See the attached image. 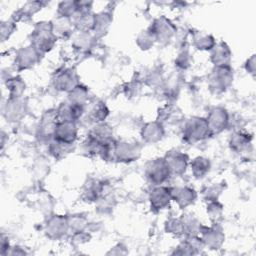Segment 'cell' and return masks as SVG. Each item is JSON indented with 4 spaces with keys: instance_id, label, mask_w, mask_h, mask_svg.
I'll return each mask as SVG.
<instances>
[{
    "instance_id": "cell-1",
    "label": "cell",
    "mask_w": 256,
    "mask_h": 256,
    "mask_svg": "<svg viewBox=\"0 0 256 256\" xmlns=\"http://www.w3.org/2000/svg\"><path fill=\"white\" fill-rule=\"evenodd\" d=\"M181 136L184 142L196 144L212 136L205 117L192 116L183 121L181 126Z\"/></svg>"
},
{
    "instance_id": "cell-2",
    "label": "cell",
    "mask_w": 256,
    "mask_h": 256,
    "mask_svg": "<svg viewBox=\"0 0 256 256\" xmlns=\"http://www.w3.org/2000/svg\"><path fill=\"white\" fill-rule=\"evenodd\" d=\"M57 41L58 39L53 33L51 21H40L36 23L30 34V44L43 55L50 52L55 47Z\"/></svg>"
},
{
    "instance_id": "cell-3",
    "label": "cell",
    "mask_w": 256,
    "mask_h": 256,
    "mask_svg": "<svg viewBox=\"0 0 256 256\" xmlns=\"http://www.w3.org/2000/svg\"><path fill=\"white\" fill-rule=\"evenodd\" d=\"M234 73L231 66L216 67L213 66L208 78V88L212 94L219 95L224 93L233 83Z\"/></svg>"
},
{
    "instance_id": "cell-4",
    "label": "cell",
    "mask_w": 256,
    "mask_h": 256,
    "mask_svg": "<svg viewBox=\"0 0 256 256\" xmlns=\"http://www.w3.org/2000/svg\"><path fill=\"white\" fill-rule=\"evenodd\" d=\"M112 161L119 163H131L139 159L142 145L139 142L127 140H115L112 146Z\"/></svg>"
},
{
    "instance_id": "cell-5",
    "label": "cell",
    "mask_w": 256,
    "mask_h": 256,
    "mask_svg": "<svg viewBox=\"0 0 256 256\" xmlns=\"http://www.w3.org/2000/svg\"><path fill=\"white\" fill-rule=\"evenodd\" d=\"M148 29L154 36L155 42L161 45H166L171 42L177 33V27L174 22L164 15L155 18Z\"/></svg>"
},
{
    "instance_id": "cell-6",
    "label": "cell",
    "mask_w": 256,
    "mask_h": 256,
    "mask_svg": "<svg viewBox=\"0 0 256 256\" xmlns=\"http://www.w3.org/2000/svg\"><path fill=\"white\" fill-rule=\"evenodd\" d=\"M144 174L146 179L153 186L164 185L172 176L164 157H158L150 160L145 166Z\"/></svg>"
},
{
    "instance_id": "cell-7",
    "label": "cell",
    "mask_w": 256,
    "mask_h": 256,
    "mask_svg": "<svg viewBox=\"0 0 256 256\" xmlns=\"http://www.w3.org/2000/svg\"><path fill=\"white\" fill-rule=\"evenodd\" d=\"M44 233L51 240H60L69 233L67 215H49L44 223Z\"/></svg>"
},
{
    "instance_id": "cell-8",
    "label": "cell",
    "mask_w": 256,
    "mask_h": 256,
    "mask_svg": "<svg viewBox=\"0 0 256 256\" xmlns=\"http://www.w3.org/2000/svg\"><path fill=\"white\" fill-rule=\"evenodd\" d=\"M42 56L43 54H41L32 44L21 47L16 51L14 57L15 69L17 71L31 69L40 62Z\"/></svg>"
},
{
    "instance_id": "cell-9",
    "label": "cell",
    "mask_w": 256,
    "mask_h": 256,
    "mask_svg": "<svg viewBox=\"0 0 256 256\" xmlns=\"http://www.w3.org/2000/svg\"><path fill=\"white\" fill-rule=\"evenodd\" d=\"M199 236L205 248L209 250H218L225 242V234L218 222L212 223L211 226L202 224Z\"/></svg>"
},
{
    "instance_id": "cell-10",
    "label": "cell",
    "mask_w": 256,
    "mask_h": 256,
    "mask_svg": "<svg viewBox=\"0 0 256 256\" xmlns=\"http://www.w3.org/2000/svg\"><path fill=\"white\" fill-rule=\"evenodd\" d=\"M205 118L212 136L222 133L230 125L229 112L222 106H214L210 108Z\"/></svg>"
},
{
    "instance_id": "cell-11",
    "label": "cell",
    "mask_w": 256,
    "mask_h": 256,
    "mask_svg": "<svg viewBox=\"0 0 256 256\" xmlns=\"http://www.w3.org/2000/svg\"><path fill=\"white\" fill-rule=\"evenodd\" d=\"M79 77L74 68L65 67L58 70L52 79L53 87L59 92L68 93L79 84Z\"/></svg>"
},
{
    "instance_id": "cell-12",
    "label": "cell",
    "mask_w": 256,
    "mask_h": 256,
    "mask_svg": "<svg viewBox=\"0 0 256 256\" xmlns=\"http://www.w3.org/2000/svg\"><path fill=\"white\" fill-rule=\"evenodd\" d=\"M148 200L150 208L154 213H159L166 209L171 201V191L170 187L165 185H156L150 190L148 195Z\"/></svg>"
},
{
    "instance_id": "cell-13",
    "label": "cell",
    "mask_w": 256,
    "mask_h": 256,
    "mask_svg": "<svg viewBox=\"0 0 256 256\" xmlns=\"http://www.w3.org/2000/svg\"><path fill=\"white\" fill-rule=\"evenodd\" d=\"M164 159L171 171L172 176H182L189 167V156L185 152L177 149L168 151Z\"/></svg>"
},
{
    "instance_id": "cell-14",
    "label": "cell",
    "mask_w": 256,
    "mask_h": 256,
    "mask_svg": "<svg viewBox=\"0 0 256 256\" xmlns=\"http://www.w3.org/2000/svg\"><path fill=\"white\" fill-rule=\"evenodd\" d=\"M78 122L75 121H58L52 139L66 143L75 144L78 139Z\"/></svg>"
},
{
    "instance_id": "cell-15",
    "label": "cell",
    "mask_w": 256,
    "mask_h": 256,
    "mask_svg": "<svg viewBox=\"0 0 256 256\" xmlns=\"http://www.w3.org/2000/svg\"><path fill=\"white\" fill-rule=\"evenodd\" d=\"M25 103L22 97H8L2 108L3 117L7 122L16 123L25 116Z\"/></svg>"
},
{
    "instance_id": "cell-16",
    "label": "cell",
    "mask_w": 256,
    "mask_h": 256,
    "mask_svg": "<svg viewBox=\"0 0 256 256\" xmlns=\"http://www.w3.org/2000/svg\"><path fill=\"white\" fill-rule=\"evenodd\" d=\"M172 201H174L180 209H185L193 205L197 199V192L190 186H173L170 187Z\"/></svg>"
},
{
    "instance_id": "cell-17",
    "label": "cell",
    "mask_w": 256,
    "mask_h": 256,
    "mask_svg": "<svg viewBox=\"0 0 256 256\" xmlns=\"http://www.w3.org/2000/svg\"><path fill=\"white\" fill-rule=\"evenodd\" d=\"M140 136L144 143L156 144L164 138L165 126L157 119L146 122L140 130Z\"/></svg>"
},
{
    "instance_id": "cell-18",
    "label": "cell",
    "mask_w": 256,
    "mask_h": 256,
    "mask_svg": "<svg viewBox=\"0 0 256 256\" xmlns=\"http://www.w3.org/2000/svg\"><path fill=\"white\" fill-rule=\"evenodd\" d=\"M109 113L107 104L100 99H90L85 109V115L92 124L105 122Z\"/></svg>"
},
{
    "instance_id": "cell-19",
    "label": "cell",
    "mask_w": 256,
    "mask_h": 256,
    "mask_svg": "<svg viewBox=\"0 0 256 256\" xmlns=\"http://www.w3.org/2000/svg\"><path fill=\"white\" fill-rule=\"evenodd\" d=\"M252 139L253 137L250 133L244 131H235L231 134L228 145L233 152L244 156L247 155L252 149Z\"/></svg>"
},
{
    "instance_id": "cell-20",
    "label": "cell",
    "mask_w": 256,
    "mask_h": 256,
    "mask_svg": "<svg viewBox=\"0 0 256 256\" xmlns=\"http://www.w3.org/2000/svg\"><path fill=\"white\" fill-rule=\"evenodd\" d=\"M58 122V117L56 114V109H50L41 116L38 129H37V135L40 137V139L45 141H50L53 137L55 126Z\"/></svg>"
},
{
    "instance_id": "cell-21",
    "label": "cell",
    "mask_w": 256,
    "mask_h": 256,
    "mask_svg": "<svg viewBox=\"0 0 256 256\" xmlns=\"http://www.w3.org/2000/svg\"><path fill=\"white\" fill-rule=\"evenodd\" d=\"M87 135H89L102 146L110 145L115 141L113 127L106 121L92 124Z\"/></svg>"
},
{
    "instance_id": "cell-22",
    "label": "cell",
    "mask_w": 256,
    "mask_h": 256,
    "mask_svg": "<svg viewBox=\"0 0 256 256\" xmlns=\"http://www.w3.org/2000/svg\"><path fill=\"white\" fill-rule=\"evenodd\" d=\"M105 184L100 179H89L81 190V199L86 203H96L104 195Z\"/></svg>"
},
{
    "instance_id": "cell-23",
    "label": "cell",
    "mask_w": 256,
    "mask_h": 256,
    "mask_svg": "<svg viewBox=\"0 0 256 256\" xmlns=\"http://www.w3.org/2000/svg\"><path fill=\"white\" fill-rule=\"evenodd\" d=\"M210 52V62L213 66L224 67L231 66L232 61V51L227 43L221 41L216 42L215 46L209 51Z\"/></svg>"
},
{
    "instance_id": "cell-24",
    "label": "cell",
    "mask_w": 256,
    "mask_h": 256,
    "mask_svg": "<svg viewBox=\"0 0 256 256\" xmlns=\"http://www.w3.org/2000/svg\"><path fill=\"white\" fill-rule=\"evenodd\" d=\"M55 109H56L58 121L78 122L85 115L86 107L75 105L68 101H65L60 103V105Z\"/></svg>"
},
{
    "instance_id": "cell-25",
    "label": "cell",
    "mask_w": 256,
    "mask_h": 256,
    "mask_svg": "<svg viewBox=\"0 0 256 256\" xmlns=\"http://www.w3.org/2000/svg\"><path fill=\"white\" fill-rule=\"evenodd\" d=\"M97 39L98 38L92 32H76L71 37V46L76 52L80 54H86L94 48Z\"/></svg>"
},
{
    "instance_id": "cell-26",
    "label": "cell",
    "mask_w": 256,
    "mask_h": 256,
    "mask_svg": "<svg viewBox=\"0 0 256 256\" xmlns=\"http://www.w3.org/2000/svg\"><path fill=\"white\" fill-rule=\"evenodd\" d=\"M53 33L57 37L58 40L69 39L73 36L75 29L73 26L72 19L62 16H56L54 19L51 20Z\"/></svg>"
},
{
    "instance_id": "cell-27",
    "label": "cell",
    "mask_w": 256,
    "mask_h": 256,
    "mask_svg": "<svg viewBox=\"0 0 256 256\" xmlns=\"http://www.w3.org/2000/svg\"><path fill=\"white\" fill-rule=\"evenodd\" d=\"M75 32L93 33L95 26V13L92 11L78 12L72 18Z\"/></svg>"
},
{
    "instance_id": "cell-28",
    "label": "cell",
    "mask_w": 256,
    "mask_h": 256,
    "mask_svg": "<svg viewBox=\"0 0 256 256\" xmlns=\"http://www.w3.org/2000/svg\"><path fill=\"white\" fill-rule=\"evenodd\" d=\"M46 2L42 1H29L26 2L22 7H20L17 11H15L12 15V19L16 22L27 20L31 17H33L36 13H38L44 6L46 5Z\"/></svg>"
},
{
    "instance_id": "cell-29",
    "label": "cell",
    "mask_w": 256,
    "mask_h": 256,
    "mask_svg": "<svg viewBox=\"0 0 256 256\" xmlns=\"http://www.w3.org/2000/svg\"><path fill=\"white\" fill-rule=\"evenodd\" d=\"M191 42L195 49L199 51H210L216 44L213 35L205 31H194L191 33Z\"/></svg>"
},
{
    "instance_id": "cell-30",
    "label": "cell",
    "mask_w": 256,
    "mask_h": 256,
    "mask_svg": "<svg viewBox=\"0 0 256 256\" xmlns=\"http://www.w3.org/2000/svg\"><path fill=\"white\" fill-rule=\"evenodd\" d=\"M113 21V15L111 11L108 10H102L98 13H95V26L93 30V34L100 38L103 35H105Z\"/></svg>"
},
{
    "instance_id": "cell-31",
    "label": "cell",
    "mask_w": 256,
    "mask_h": 256,
    "mask_svg": "<svg viewBox=\"0 0 256 256\" xmlns=\"http://www.w3.org/2000/svg\"><path fill=\"white\" fill-rule=\"evenodd\" d=\"M189 168L195 179H202L210 172L211 162L205 156H196L189 161Z\"/></svg>"
},
{
    "instance_id": "cell-32",
    "label": "cell",
    "mask_w": 256,
    "mask_h": 256,
    "mask_svg": "<svg viewBox=\"0 0 256 256\" xmlns=\"http://www.w3.org/2000/svg\"><path fill=\"white\" fill-rule=\"evenodd\" d=\"M74 149V144H66L55 139L47 142V150L49 154L56 160H61L70 154Z\"/></svg>"
},
{
    "instance_id": "cell-33",
    "label": "cell",
    "mask_w": 256,
    "mask_h": 256,
    "mask_svg": "<svg viewBox=\"0 0 256 256\" xmlns=\"http://www.w3.org/2000/svg\"><path fill=\"white\" fill-rule=\"evenodd\" d=\"M68 102L86 107L88 102L90 101L89 98V90L86 86L79 83L76 87H74L71 91L67 93V100Z\"/></svg>"
},
{
    "instance_id": "cell-34",
    "label": "cell",
    "mask_w": 256,
    "mask_h": 256,
    "mask_svg": "<svg viewBox=\"0 0 256 256\" xmlns=\"http://www.w3.org/2000/svg\"><path fill=\"white\" fill-rule=\"evenodd\" d=\"M5 87L8 92V97L18 98L22 97L26 84L20 76H9L5 80Z\"/></svg>"
},
{
    "instance_id": "cell-35",
    "label": "cell",
    "mask_w": 256,
    "mask_h": 256,
    "mask_svg": "<svg viewBox=\"0 0 256 256\" xmlns=\"http://www.w3.org/2000/svg\"><path fill=\"white\" fill-rule=\"evenodd\" d=\"M181 218L184 226V237L199 235L202 223L194 215L183 214L181 215Z\"/></svg>"
},
{
    "instance_id": "cell-36",
    "label": "cell",
    "mask_w": 256,
    "mask_h": 256,
    "mask_svg": "<svg viewBox=\"0 0 256 256\" xmlns=\"http://www.w3.org/2000/svg\"><path fill=\"white\" fill-rule=\"evenodd\" d=\"M68 218V224H69V232L75 233L80 231L88 230V227L90 225L88 219L83 214H71L67 215Z\"/></svg>"
},
{
    "instance_id": "cell-37",
    "label": "cell",
    "mask_w": 256,
    "mask_h": 256,
    "mask_svg": "<svg viewBox=\"0 0 256 256\" xmlns=\"http://www.w3.org/2000/svg\"><path fill=\"white\" fill-rule=\"evenodd\" d=\"M102 147V145L96 142L89 135H87L80 144L81 152L87 157H99Z\"/></svg>"
},
{
    "instance_id": "cell-38",
    "label": "cell",
    "mask_w": 256,
    "mask_h": 256,
    "mask_svg": "<svg viewBox=\"0 0 256 256\" xmlns=\"http://www.w3.org/2000/svg\"><path fill=\"white\" fill-rule=\"evenodd\" d=\"M164 229L168 234L176 237H184V226L181 216L169 218L164 224Z\"/></svg>"
},
{
    "instance_id": "cell-39",
    "label": "cell",
    "mask_w": 256,
    "mask_h": 256,
    "mask_svg": "<svg viewBox=\"0 0 256 256\" xmlns=\"http://www.w3.org/2000/svg\"><path fill=\"white\" fill-rule=\"evenodd\" d=\"M223 212H224V206L218 199L207 201L206 213L209 219L212 221V223L218 222L222 218Z\"/></svg>"
},
{
    "instance_id": "cell-40",
    "label": "cell",
    "mask_w": 256,
    "mask_h": 256,
    "mask_svg": "<svg viewBox=\"0 0 256 256\" xmlns=\"http://www.w3.org/2000/svg\"><path fill=\"white\" fill-rule=\"evenodd\" d=\"M78 12L76 1H61L57 6V15L72 19Z\"/></svg>"
},
{
    "instance_id": "cell-41",
    "label": "cell",
    "mask_w": 256,
    "mask_h": 256,
    "mask_svg": "<svg viewBox=\"0 0 256 256\" xmlns=\"http://www.w3.org/2000/svg\"><path fill=\"white\" fill-rule=\"evenodd\" d=\"M224 190H225V183L224 182L213 183V184H211L209 186H206L203 189L202 195H203V198L206 201L217 200Z\"/></svg>"
},
{
    "instance_id": "cell-42",
    "label": "cell",
    "mask_w": 256,
    "mask_h": 256,
    "mask_svg": "<svg viewBox=\"0 0 256 256\" xmlns=\"http://www.w3.org/2000/svg\"><path fill=\"white\" fill-rule=\"evenodd\" d=\"M155 43V38L148 28L140 31L136 37V44L141 50H149Z\"/></svg>"
},
{
    "instance_id": "cell-43",
    "label": "cell",
    "mask_w": 256,
    "mask_h": 256,
    "mask_svg": "<svg viewBox=\"0 0 256 256\" xmlns=\"http://www.w3.org/2000/svg\"><path fill=\"white\" fill-rule=\"evenodd\" d=\"M17 30V22L12 18L4 20L0 25V38L2 42L7 41Z\"/></svg>"
},
{
    "instance_id": "cell-44",
    "label": "cell",
    "mask_w": 256,
    "mask_h": 256,
    "mask_svg": "<svg viewBox=\"0 0 256 256\" xmlns=\"http://www.w3.org/2000/svg\"><path fill=\"white\" fill-rule=\"evenodd\" d=\"M179 111L176 107L172 106V105H166L164 107H162L161 109H159L158 112V119L162 124L164 123V121H168V122H173L176 119H178V115H179Z\"/></svg>"
},
{
    "instance_id": "cell-45",
    "label": "cell",
    "mask_w": 256,
    "mask_h": 256,
    "mask_svg": "<svg viewBox=\"0 0 256 256\" xmlns=\"http://www.w3.org/2000/svg\"><path fill=\"white\" fill-rule=\"evenodd\" d=\"M191 65V55L186 47H181L177 57L175 58V66L179 70H185Z\"/></svg>"
},
{
    "instance_id": "cell-46",
    "label": "cell",
    "mask_w": 256,
    "mask_h": 256,
    "mask_svg": "<svg viewBox=\"0 0 256 256\" xmlns=\"http://www.w3.org/2000/svg\"><path fill=\"white\" fill-rule=\"evenodd\" d=\"M90 239H91V235H90V233L87 232V230L71 233V243L76 246L83 245V244L89 242Z\"/></svg>"
},
{
    "instance_id": "cell-47",
    "label": "cell",
    "mask_w": 256,
    "mask_h": 256,
    "mask_svg": "<svg viewBox=\"0 0 256 256\" xmlns=\"http://www.w3.org/2000/svg\"><path fill=\"white\" fill-rule=\"evenodd\" d=\"M245 70L248 74H251L252 76H254L255 74V70H256V61H255V55H251L245 62L244 64Z\"/></svg>"
},
{
    "instance_id": "cell-48",
    "label": "cell",
    "mask_w": 256,
    "mask_h": 256,
    "mask_svg": "<svg viewBox=\"0 0 256 256\" xmlns=\"http://www.w3.org/2000/svg\"><path fill=\"white\" fill-rule=\"evenodd\" d=\"M76 4H77L78 12H88V11H92V6H93V2H92V1L77 0V1H76ZM78 12H77V13H78Z\"/></svg>"
},
{
    "instance_id": "cell-49",
    "label": "cell",
    "mask_w": 256,
    "mask_h": 256,
    "mask_svg": "<svg viewBox=\"0 0 256 256\" xmlns=\"http://www.w3.org/2000/svg\"><path fill=\"white\" fill-rule=\"evenodd\" d=\"M10 247H11V245H10L8 237L5 236L4 234H2L1 240H0V254L2 256H6Z\"/></svg>"
},
{
    "instance_id": "cell-50",
    "label": "cell",
    "mask_w": 256,
    "mask_h": 256,
    "mask_svg": "<svg viewBox=\"0 0 256 256\" xmlns=\"http://www.w3.org/2000/svg\"><path fill=\"white\" fill-rule=\"evenodd\" d=\"M127 250L126 247L122 244V243H118L116 244L114 247H112L110 249V251L107 252V254H113V255H122V254H126Z\"/></svg>"
},
{
    "instance_id": "cell-51",
    "label": "cell",
    "mask_w": 256,
    "mask_h": 256,
    "mask_svg": "<svg viewBox=\"0 0 256 256\" xmlns=\"http://www.w3.org/2000/svg\"><path fill=\"white\" fill-rule=\"evenodd\" d=\"M25 254H27V252L24 250V248L16 245V246H11L10 247L6 256H8V255H13V256L14 255H25Z\"/></svg>"
}]
</instances>
